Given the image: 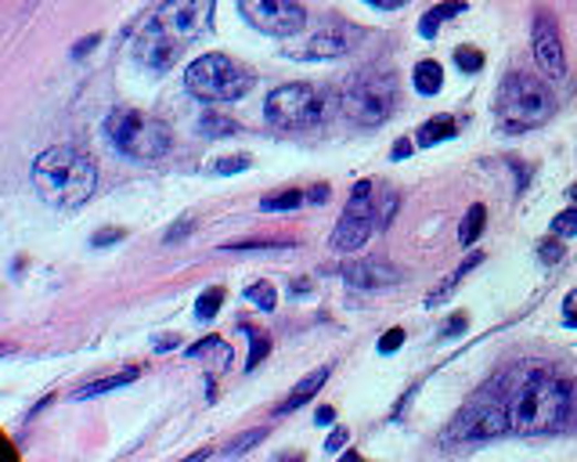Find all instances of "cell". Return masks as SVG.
I'll return each instance as SVG.
<instances>
[{"label": "cell", "instance_id": "37", "mask_svg": "<svg viewBox=\"0 0 577 462\" xmlns=\"http://www.w3.org/2000/svg\"><path fill=\"white\" fill-rule=\"evenodd\" d=\"M347 441H350V430H347V427H333V433H328V441H325V452L336 455Z\"/></svg>", "mask_w": 577, "mask_h": 462}, {"label": "cell", "instance_id": "26", "mask_svg": "<svg viewBox=\"0 0 577 462\" xmlns=\"http://www.w3.org/2000/svg\"><path fill=\"white\" fill-rule=\"evenodd\" d=\"M293 242L285 239H239V242H224V253H250V250H288Z\"/></svg>", "mask_w": 577, "mask_h": 462}, {"label": "cell", "instance_id": "20", "mask_svg": "<svg viewBox=\"0 0 577 462\" xmlns=\"http://www.w3.org/2000/svg\"><path fill=\"white\" fill-rule=\"evenodd\" d=\"M480 261H484V253H473V256H465V264L455 271V275H448L444 282H441V290H437V293H430V296H426V307H437V304H444L448 301V296L451 293H455V285L465 279V275H470V271L473 267H480Z\"/></svg>", "mask_w": 577, "mask_h": 462}, {"label": "cell", "instance_id": "41", "mask_svg": "<svg viewBox=\"0 0 577 462\" xmlns=\"http://www.w3.org/2000/svg\"><path fill=\"white\" fill-rule=\"evenodd\" d=\"M465 325H470V322H465V315H455V318H451L448 325H444V329H441V336L448 339V336H459V333H465Z\"/></svg>", "mask_w": 577, "mask_h": 462}, {"label": "cell", "instance_id": "16", "mask_svg": "<svg viewBox=\"0 0 577 462\" xmlns=\"http://www.w3.org/2000/svg\"><path fill=\"white\" fill-rule=\"evenodd\" d=\"M328 372H333V365H322V369H314V372H307L304 379H300V384L288 390V398H285V405H279V416L282 412H296L300 405H307L314 393H318L322 387H325V379H328Z\"/></svg>", "mask_w": 577, "mask_h": 462}, {"label": "cell", "instance_id": "42", "mask_svg": "<svg viewBox=\"0 0 577 462\" xmlns=\"http://www.w3.org/2000/svg\"><path fill=\"white\" fill-rule=\"evenodd\" d=\"M411 148H416V145H411L408 138L394 141V148H390V159H408V156H411Z\"/></svg>", "mask_w": 577, "mask_h": 462}, {"label": "cell", "instance_id": "8", "mask_svg": "<svg viewBox=\"0 0 577 462\" xmlns=\"http://www.w3.org/2000/svg\"><path fill=\"white\" fill-rule=\"evenodd\" d=\"M379 202H376V185L373 181H357L354 185V196L347 202V210H343L339 224L333 231V250L339 253H354L361 250L368 239H373V231L379 228Z\"/></svg>", "mask_w": 577, "mask_h": 462}, {"label": "cell", "instance_id": "39", "mask_svg": "<svg viewBox=\"0 0 577 462\" xmlns=\"http://www.w3.org/2000/svg\"><path fill=\"white\" fill-rule=\"evenodd\" d=\"M123 235H127V231H119V228H102L98 235L91 239V246H98V250H102V246H113V242H119Z\"/></svg>", "mask_w": 577, "mask_h": 462}, {"label": "cell", "instance_id": "6", "mask_svg": "<svg viewBox=\"0 0 577 462\" xmlns=\"http://www.w3.org/2000/svg\"><path fill=\"white\" fill-rule=\"evenodd\" d=\"M185 84L202 102H239V98L250 94L253 73L245 70L242 62L228 59V54L210 51V54H202V59H196L188 65Z\"/></svg>", "mask_w": 577, "mask_h": 462}, {"label": "cell", "instance_id": "2", "mask_svg": "<svg viewBox=\"0 0 577 462\" xmlns=\"http://www.w3.org/2000/svg\"><path fill=\"white\" fill-rule=\"evenodd\" d=\"M33 185L51 207H80L98 188V162L76 145H54L36 156Z\"/></svg>", "mask_w": 577, "mask_h": 462}, {"label": "cell", "instance_id": "19", "mask_svg": "<svg viewBox=\"0 0 577 462\" xmlns=\"http://www.w3.org/2000/svg\"><path fill=\"white\" fill-rule=\"evenodd\" d=\"M459 134V119L455 116H433L430 124L419 127V145H441Z\"/></svg>", "mask_w": 577, "mask_h": 462}, {"label": "cell", "instance_id": "28", "mask_svg": "<svg viewBox=\"0 0 577 462\" xmlns=\"http://www.w3.org/2000/svg\"><path fill=\"white\" fill-rule=\"evenodd\" d=\"M245 333H250V339H253V347H250V361H245V369L256 372V369H260V361H264V358L271 355V339H267L264 333H256L253 325H245Z\"/></svg>", "mask_w": 577, "mask_h": 462}, {"label": "cell", "instance_id": "44", "mask_svg": "<svg viewBox=\"0 0 577 462\" xmlns=\"http://www.w3.org/2000/svg\"><path fill=\"white\" fill-rule=\"evenodd\" d=\"M373 8H382V11H397V8H405L408 0H368Z\"/></svg>", "mask_w": 577, "mask_h": 462}, {"label": "cell", "instance_id": "30", "mask_svg": "<svg viewBox=\"0 0 577 462\" xmlns=\"http://www.w3.org/2000/svg\"><path fill=\"white\" fill-rule=\"evenodd\" d=\"M253 167V159L250 156H221V159H213V167L210 174H217V178H228V174H242V170H250Z\"/></svg>", "mask_w": 577, "mask_h": 462}, {"label": "cell", "instance_id": "46", "mask_svg": "<svg viewBox=\"0 0 577 462\" xmlns=\"http://www.w3.org/2000/svg\"><path fill=\"white\" fill-rule=\"evenodd\" d=\"M333 419H336V412L328 409V405H325V409H318V423H322V427H333Z\"/></svg>", "mask_w": 577, "mask_h": 462}, {"label": "cell", "instance_id": "36", "mask_svg": "<svg viewBox=\"0 0 577 462\" xmlns=\"http://www.w3.org/2000/svg\"><path fill=\"white\" fill-rule=\"evenodd\" d=\"M538 256L545 264H559L563 261V242H559V235L556 239H545L542 246H538Z\"/></svg>", "mask_w": 577, "mask_h": 462}, {"label": "cell", "instance_id": "12", "mask_svg": "<svg viewBox=\"0 0 577 462\" xmlns=\"http://www.w3.org/2000/svg\"><path fill=\"white\" fill-rule=\"evenodd\" d=\"M534 59L548 73V80H563L567 76V54H563V40H559V25L548 11L534 15Z\"/></svg>", "mask_w": 577, "mask_h": 462}, {"label": "cell", "instance_id": "32", "mask_svg": "<svg viewBox=\"0 0 577 462\" xmlns=\"http://www.w3.org/2000/svg\"><path fill=\"white\" fill-rule=\"evenodd\" d=\"M553 235H559V239L577 235V207H570V210H563V213L553 217Z\"/></svg>", "mask_w": 577, "mask_h": 462}, {"label": "cell", "instance_id": "10", "mask_svg": "<svg viewBox=\"0 0 577 462\" xmlns=\"http://www.w3.org/2000/svg\"><path fill=\"white\" fill-rule=\"evenodd\" d=\"M513 423H510V409L499 401H470L465 409L451 419L448 427V444H459V441H491V438H502V433H510Z\"/></svg>", "mask_w": 577, "mask_h": 462}, {"label": "cell", "instance_id": "25", "mask_svg": "<svg viewBox=\"0 0 577 462\" xmlns=\"http://www.w3.org/2000/svg\"><path fill=\"white\" fill-rule=\"evenodd\" d=\"M304 192H300V188H285V192H279V196H271V199H264L260 202V210L264 213H282V210H296V207H304Z\"/></svg>", "mask_w": 577, "mask_h": 462}, {"label": "cell", "instance_id": "43", "mask_svg": "<svg viewBox=\"0 0 577 462\" xmlns=\"http://www.w3.org/2000/svg\"><path fill=\"white\" fill-rule=\"evenodd\" d=\"M177 344H181V336L170 333V336H156V350H174Z\"/></svg>", "mask_w": 577, "mask_h": 462}, {"label": "cell", "instance_id": "11", "mask_svg": "<svg viewBox=\"0 0 577 462\" xmlns=\"http://www.w3.org/2000/svg\"><path fill=\"white\" fill-rule=\"evenodd\" d=\"M239 11L253 30L267 36H296L307 25V11L296 0H239Z\"/></svg>", "mask_w": 577, "mask_h": 462}, {"label": "cell", "instance_id": "35", "mask_svg": "<svg viewBox=\"0 0 577 462\" xmlns=\"http://www.w3.org/2000/svg\"><path fill=\"white\" fill-rule=\"evenodd\" d=\"M196 228V213H185L181 221L177 224H170V231H167V242L174 246V242H181V239H188V231Z\"/></svg>", "mask_w": 577, "mask_h": 462}, {"label": "cell", "instance_id": "31", "mask_svg": "<svg viewBox=\"0 0 577 462\" xmlns=\"http://www.w3.org/2000/svg\"><path fill=\"white\" fill-rule=\"evenodd\" d=\"M455 62H459L462 73H480V70H484V54H480V48H470V44H462L455 51Z\"/></svg>", "mask_w": 577, "mask_h": 462}, {"label": "cell", "instance_id": "13", "mask_svg": "<svg viewBox=\"0 0 577 462\" xmlns=\"http://www.w3.org/2000/svg\"><path fill=\"white\" fill-rule=\"evenodd\" d=\"M181 51L185 48H177L174 40L162 30H156L153 22H145V30L134 36V59L153 73H167L170 65L181 59Z\"/></svg>", "mask_w": 577, "mask_h": 462}, {"label": "cell", "instance_id": "3", "mask_svg": "<svg viewBox=\"0 0 577 462\" xmlns=\"http://www.w3.org/2000/svg\"><path fill=\"white\" fill-rule=\"evenodd\" d=\"M494 113H499L505 130H534L548 124V116L556 113V98L548 91L545 80L531 76V73H510L499 87V102H494Z\"/></svg>", "mask_w": 577, "mask_h": 462}, {"label": "cell", "instance_id": "24", "mask_svg": "<svg viewBox=\"0 0 577 462\" xmlns=\"http://www.w3.org/2000/svg\"><path fill=\"white\" fill-rule=\"evenodd\" d=\"M202 138H224V134H235L239 130V124L231 116H221V113H206L202 119H199V127H196Z\"/></svg>", "mask_w": 577, "mask_h": 462}, {"label": "cell", "instance_id": "33", "mask_svg": "<svg viewBox=\"0 0 577 462\" xmlns=\"http://www.w3.org/2000/svg\"><path fill=\"white\" fill-rule=\"evenodd\" d=\"M264 433H267V430H245L239 441H228V444H224V455H242V452H250L253 444L264 441Z\"/></svg>", "mask_w": 577, "mask_h": 462}, {"label": "cell", "instance_id": "1", "mask_svg": "<svg viewBox=\"0 0 577 462\" xmlns=\"http://www.w3.org/2000/svg\"><path fill=\"white\" fill-rule=\"evenodd\" d=\"M574 405V393L563 379L545 369V365H524L510 379V423L516 433H548L567 423V412Z\"/></svg>", "mask_w": 577, "mask_h": 462}, {"label": "cell", "instance_id": "7", "mask_svg": "<svg viewBox=\"0 0 577 462\" xmlns=\"http://www.w3.org/2000/svg\"><path fill=\"white\" fill-rule=\"evenodd\" d=\"M264 116L267 124L279 130H304L314 127L322 119V94L311 84H285L274 87L264 102Z\"/></svg>", "mask_w": 577, "mask_h": 462}, {"label": "cell", "instance_id": "45", "mask_svg": "<svg viewBox=\"0 0 577 462\" xmlns=\"http://www.w3.org/2000/svg\"><path fill=\"white\" fill-rule=\"evenodd\" d=\"M307 199H311V202H325V199H328V185H314L311 192H307Z\"/></svg>", "mask_w": 577, "mask_h": 462}, {"label": "cell", "instance_id": "4", "mask_svg": "<svg viewBox=\"0 0 577 462\" xmlns=\"http://www.w3.org/2000/svg\"><path fill=\"white\" fill-rule=\"evenodd\" d=\"M339 108L357 127L387 124L397 108V76L390 70H379V65L354 73L339 91Z\"/></svg>", "mask_w": 577, "mask_h": 462}, {"label": "cell", "instance_id": "18", "mask_svg": "<svg viewBox=\"0 0 577 462\" xmlns=\"http://www.w3.org/2000/svg\"><path fill=\"white\" fill-rule=\"evenodd\" d=\"M462 8H465L462 0H444V4L430 8V11H426V15L419 19V33H422L426 40H430V36H437V33H441V25H444L448 19H455Z\"/></svg>", "mask_w": 577, "mask_h": 462}, {"label": "cell", "instance_id": "34", "mask_svg": "<svg viewBox=\"0 0 577 462\" xmlns=\"http://www.w3.org/2000/svg\"><path fill=\"white\" fill-rule=\"evenodd\" d=\"M401 347H405V329H401V325H397V329L382 333V339H379V350H382V355H394V350H401Z\"/></svg>", "mask_w": 577, "mask_h": 462}, {"label": "cell", "instance_id": "14", "mask_svg": "<svg viewBox=\"0 0 577 462\" xmlns=\"http://www.w3.org/2000/svg\"><path fill=\"white\" fill-rule=\"evenodd\" d=\"M357 40H361V30H354L347 22H333L307 36L304 54L307 59H343V54L357 48Z\"/></svg>", "mask_w": 577, "mask_h": 462}, {"label": "cell", "instance_id": "29", "mask_svg": "<svg viewBox=\"0 0 577 462\" xmlns=\"http://www.w3.org/2000/svg\"><path fill=\"white\" fill-rule=\"evenodd\" d=\"M245 301L256 304L260 311H274V304H279V296H274V285H271V282H253L250 290H245Z\"/></svg>", "mask_w": 577, "mask_h": 462}, {"label": "cell", "instance_id": "15", "mask_svg": "<svg viewBox=\"0 0 577 462\" xmlns=\"http://www.w3.org/2000/svg\"><path fill=\"white\" fill-rule=\"evenodd\" d=\"M401 279V271L382 264V261H350L343 264V282L350 285V290H361V293H373V290H387Z\"/></svg>", "mask_w": 577, "mask_h": 462}, {"label": "cell", "instance_id": "9", "mask_svg": "<svg viewBox=\"0 0 577 462\" xmlns=\"http://www.w3.org/2000/svg\"><path fill=\"white\" fill-rule=\"evenodd\" d=\"M213 8H217V0H162V4L156 8V15L148 22L167 33L177 48H188L191 40L210 33Z\"/></svg>", "mask_w": 577, "mask_h": 462}, {"label": "cell", "instance_id": "23", "mask_svg": "<svg viewBox=\"0 0 577 462\" xmlns=\"http://www.w3.org/2000/svg\"><path fill=\"white\" fill-rule=\"evenodd\" d=\"M188 358H217V361H221V369H228V365H231V350H228V344H224L221 336H210V339H202V344L191 347Z\"/></svg>", "mask_w": 577, "mask_h": 462}, {"label": "cell", "instance_id": "5", "mask_svg": "<svg viewBox=\"0 0 577 462\" xmlns=\"http://www.w3.org/2000/svg\"><path fill=\"white\" fill-rule=\"evenodd\" d=\"M105 134L130 159H162L174 145V130L156 116L137 113V108H113L105 119Z\"/></svg>", "mask_w": 577, "mask_h": 462}, {"label": "cell", "instance_id": "40", "mask_svg": "<svg viewBox=\"0 0 577 462\" xmlns=\"http://www.w3.org/2000/svg\"><path fill=\"white\" fill-rule=\"evenodd\" d=\"M98 44H102V36H98V33H91V36H84V40H76V44H73V59H84V54H91Z\"/></svg>", "mask_w": 577, "mask_h": 462}, {"label": "cell", "instance_id": "17", "mask_svg": "<svg viewBox=\"0 0 577 462\" xmlns=\"http://www.w3.org/2000/svg\"><path fill=\"white\" fill-rule=\"evenodd\" d=\"M141 376V369H137V365H130V369H123V372H116V376H105V379H94V384H87V387H80L73 398L76 401H87V398H98V393H108V390H119V387H127V384H134V379Z\"/></svg>", "mask_w": 577, "mask_h": 462}, {"label": "cell", "instance_id": "38", "mask_svg": "<svg viewBox=\"0 0 577 462\" xmlns=\"http://www.w3.org/2000/svg\"><path fill=\"white\" fill-rule=\"evenodd\" d=\"M563 325H567V329H577V290H570L567 301H563Z\"/></svg>", "mask_w": 577, "mask_h": 462}, {"label": "cell", "instance_id": "27", "mask_svg": "<svg viewBox=\"0 0 577 462\" xmlns=\"http://www.w3.org/2000/svg\"><path fill=\"white\" fill-rule=\"evenodd\" d=\"M221 304H224V290H221V285H213V290H206L199 301H196V315L202 322H213L217 311H221Z\"/></svg>", "mask_w": 577, "mask_h": 462}, {"label": "cell", "instance_id": "21", "mask_svg": "<svg viewBox=\"0 0 577 462\" xmlns=\"http://www.w3.org/2000/svg\"><path fill=\"white\" fill-rule=\"evenodd\" d=\"M484 224H487V207H484V202H473L470 213L462 217V228H459L462 246H473V242L484 235Z\"/></svg>", "mask_w": 577, "mask_h": 462}, {"label": "cell", "instance_id": "47", "mask_svg": "<svg viewBox=\"0 0 577 462\" xmlns=\"http://www.w3.org/2000/svg\"><path fill=\"white\" fill-rule=\"evenodd\" d=\"M570 199H574V202H577V185H574V188H570Z\"/></svg>", "mask_w": 577, "mask_h": 462}, {"label": "cell", "instance_id": "22", "mask_svg": "<svg viewBox=\"0 0 577 462\" xmlns=\"http://www.w3.org/2000/svg\"><path fill=\"white\" fill-rule=\"evenodd\" d=\"M411 84H416L419 94H437L444 87V70L437 62H419L416 73H411Z\"/></svg>", "mask_w": 577, "mask_h": 462}]
</instances>
